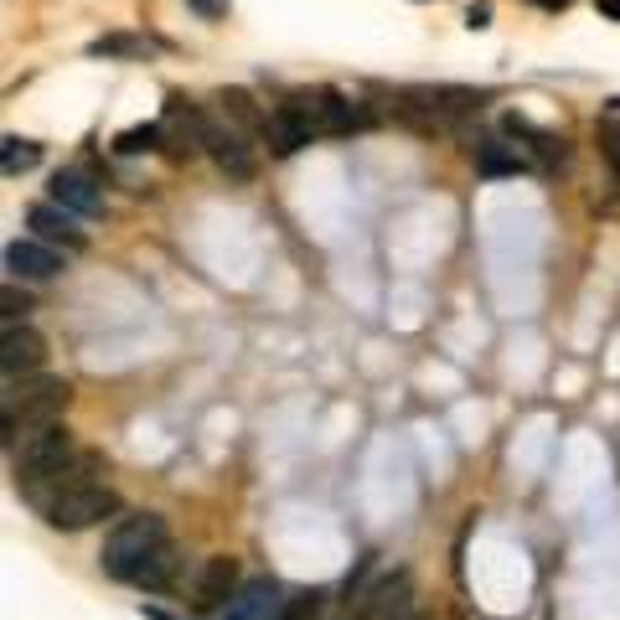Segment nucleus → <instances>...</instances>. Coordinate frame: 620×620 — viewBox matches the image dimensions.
<instances>
[{
	"label": "nucleus",
	"instance_id": "f257e3e1",
	"mask_svg": "<svg viewBox=\"0 0 620 620\" xmlns=\"http://www.w3.org/2000/svg\"><path fill=\"white\" fill-rule=\"evenodd\" d=\"M68 394H73V388H68V378H52V373L11 378V383H6V398H0V439L11 445V439L27 435V429L62 424Z\"/></svg>",
	"mask_w": 620,
	"mask_h": 620
},
{
	"label": "nucleus",
	"instance_id": "f03ea898",
	"mask_svg": "<svg viewBox=\"0 0 620 620\" xmlns=\"http://www.w3.org/2000/svg\"><path fill=\"white\" fill-rule=\"evenodd\" d=\"M161 543H171L166 522H161L155 512H130V517H120V522L109 528L99 563H104V575H109V579H120V585H135V575L145 569V559H151Z\"/></svg>",
	"mask_w": 620,
	"mask_h": 620
},
{
	"label": "nucleus",
	"instance_id": "7ed1b4c3",
	"mask_svg": "<svg viewBox=\"0 0 620 620\" xmlns=\"http://www.w3.org/2000/svg\"><path fill=\"white\" fill-rule=\"evenodd\" d=\"M78 450H83V445L73 439L68 424H42V429H27V435H16L11 445H6V455H11V476H16L21 491L37 486V481H47V476H58Z\"/></svg>",
	"mask_w": 620,
	"mask_h": 620
},
{
	"label": "nucleus",
	"instance_id": "20e7f679",
	"mask_svg": "<svg viewBox=\"0 0 620 620\" xmlns=\"http://www.w3.org/2000/svg\"><path fill=\"white\" fill-rule=\"evenodd\" d=\"M486 104V93L476 89H455V83H439V89H404L398 93V114L414 120L419 130H450L460 124L466 114Z\"/></svg>",
	"mask_w": 620,
	"mask_h": 620
},
{
	"label": "nucleus",
	"instance_id": "39448f33",
	"mask_svg": "<svg viewBox=\"0 0 620 620\" xmlns=\"http://www.w3.org/2000/svg\"><path fill=\"white\" fill-rule=\"evenodd\" d=\"M207 140H212V120L192 104V99L171 93L166 114H161V151H166L171 161H192V155L207 151Z\"/></svg>",
	"mask_w": 620,
	"mask_h": 620
},
{
	"label": "nucleus",
	"instance_id": "423d86ee",
	"mask_svg": "<svg viewBox=\"0 0 620 620\" xmlns=\"http://www.w3.org/2000/svg\"><path fill=\"white\" fill-rule=\"evenodd\" d=\"M120 512V491L109 481L99 486H78V491H68V497H58L52 507H47V528H58V532H83L93 528V522H104V517Z\"/></svg>",
	"mask_w": 620,
	"mask_h": 620
},
{
	"label": "nucleus",
	"instance_id": "0eeeda50",
	"mask_svg": "<svg viewBox=\"0 0 620 620\" xmlns=\"http://www.w3.org/2000/svg\"><path fill=\"white\" fill-rule=\"evenodd\" d=\"M289 99L311 114L316 135H352V130H367L373 124V114L357 99H347L342 89H305V93H289Z\"/></svg>",
	"mask_w": 620,
	"mask_h": 620
},
{
	"label": "nucleus",
	"instance_id": "6e6552de",
	"mask_svg": "<svg viewBox=\"0 0 620 620\" xmlns=\"http://www.w3.org/2000/svg\"><path fill=\"white\" fill-rule=\"evenodd\" d=\"M99 481H104V455H99V450H78L73 460L58 470V476H47V481L27 486L21 497H27L37 512H47L58 497H68V491H78V486H99Z\"/></svg>",
	"mask_w": 620,
	"mask_h": 620
},
{
	"label": "nucleus",
	"instance_id": "1a4fd4ad",
	"mask_svg": "<svg viewBox=\"0 0 620 620\" xmlns=\"http://www.w3.org/2000/svg\"><path fill=\"white\" fill-rule=\"evenodd\" d=\"M27 227H31V238L52 243V248H62V254L89 248V233L78 227V212L58 207L52 197H47V202H31V207H27Z\"/></svg>",
	"mask_w": 620,
	"mask_h": 620
},
{
	"label": "nucleus",
	"instance_id": "9d476101",
	"mask_svg": "<svg viewBox=\"0 0 620 620\" xmlns=\"http://www.w3.org/2000/svg\"><path fill=\"white\" fill-rule=\"evenodd\" d=\"M238 590H243L238 559H227V553L202 559L197 575H192V606H197V610H227V600H233Z\"/></svg>",
	"mask_w": 620,
	"mask_h": 620
},
{
	"label": "nucleus",
	"instance_id": "9b49d317",
	"mask_svg": "<svg viewBox=\"0 0 620 620\" xmlns=\"http://www.w3.org/2000/svg\"><path fill=\"white\" fill-rule=\"evenodd\" d=\"M47 367V336L37 332V326H6V336H0V373H6V383L11 378H31V373H42Z\"/></svg>",
	"mask_w": 620,
	"mask_h": 620
},
{
	"label": "nucleus",
	"instance_id": "f8f14e48",
	"mask_svg": "<svg viewBox=\"0 0 620 620\" xmlns=\"http://www.w3.org/2000/svg\"><path fill=\"white\" fill-rule=\"evenodd\" d=\"M207 155H212V166L223 171L227 182H254L258 155H254V145H248V135H243L238 124H212Z\"/></svg>",
	"mask_w": 620,
	"mask_h": 620
},
{
	"label": "nucleus",
	"instance_id": "ddd939ff",
	"mask_svg": "<svg viewBox=\"0 0 620 620\" xmlns=\"http://www.w3.org/2000/svg\"><path fill=\"white\" fill-rule=\"evenodd\" d=\"M311 135H316V124H311V114H305L295 99H285L279 109H270V120H264V130H258V140H264L274 155H295L301 145H311Z\"/></svg>",
	"mask_w": 620,
	"mask_h": 620
},
{
	"label": "nucleus",
	"instance_id": "4468645a",
	"mask_svg": "<svg viewBox=\"0 0 620 620\" xmlns=\"http://www.w3.org/2000/svg\"><path fill=\"white\" fill-rule=\"evenodd\" d=\"M62 264H68V254L42 238L6 243V270H11V279H52V274H62Z\"/></svg>",
	"mask_w": 620,
	"mask_h": 620
},
{
	"label": "nucleus",
	"instance_id": "2eb2a0df",
	"mask_svg": "<svg viewBox=\"0 0 620 620\" xmlns=\"http://www.w3.org/2000/svg\"><path fill=\"white\" fill-rule=\"evenodd\" d=\"M501 130H507V140L528 155L532 166H559V161H563V140L553 135V130H538V124L522 120V114H507V120H501Z\"/></svg>",
	"mask_w": 620,
	"mask_h": 620
},
{
	"label": "nucleus",
	"instance_id": "dca6fc26",
	"mask_svg": "<svg viewBox=\"0 0 620 620\" xmlns=\"http://www.w3.org/2000/svg\"><path fill=\"white\" fill-rule=\"evenodd\" d=\"M279 579H243V590L227 600V610H223V620H274L279 616Z\"/></svg>",
	"mask_w": 620,
	"mask_h": 620
},
{
	"label": "nucleus",
	"instance_id": "f3484780",
	"mask_svg": "<svg viewBox=\"0 0 620 620\" xmlns=\"http://www.w3.org/2000/svg\"><path fill=\"white\" fill-rule=\"evenodd\" d=\"M52 202L68 212H78V217H93V212H104V192H99V182H93L83 166H68L52 176Z\"/></svg>",
	"mask_w": 620,
	"mask_h": 620
},
{
	"label": "nucleus",
	"instance_id": "a211bd4d",
	"mask_svg": "<svg viewBox=\"0 0 620 620\" xmlns=\"http://www.w3.org/2000/svg\"><path fill=\"white\" fill-rule=\"evenodd\" d=\"M517 171H532V161L507 135H486L476 145V176H517Z\"/></svg>",
	"mask_w": 620,
	"mask_h": 620
},
{
	"label": "nucleus",
	"instance_id": "6ab92c4d",
	"mask_svg": "<svg viewBox=\"0 0 620 620\" xmlns=\"http://www.w3.org/2000/svg\"><path fill=\"white\" fill-rule=\"evenodd\" d=\"M176 575H182V553H176V543H161L135 575V590H171Z\"/></svg>",
	"mask_w": 620,
	"mask_h": 620
},
{
	"label": "nucleus",
	"instance_id": "aec40b11",
	"mask_svg": "<svg viewBox=\"0 0 620 620\" xmlns=\"http://www.w3.org/2000/svg\"><path fill=\"white\" fill-rule=\"evenodd\" d=\"M217 104H223L227 124H238L243 135H248V130H264V120H270V114H258L254 109V93L248 89H223L217 93Z\"/></svg>",
	"mask_w": 620,
	"mask_h": 620
},
{
	"label": "nucleus",
	"instance_id": "412c9836",
	"mask_svg": "<svg viewBox=\"0 0 620 620\" xmlns=\"http://www.w3.org/2000/svg\"><path fill=\"white\" fill-rule=\"evenodd\" d=\"M37 161H42V145H37V140H21V135L0 140V171H6V176H21V171H31Z\"/></svg>",
	"mask_w": 620,
	"mask_h": 620
},
{
	"label": "nucleus",
	"instance_id": "4be33fe9",
	"mask_svg": "<svg viewBox=\"0 0 620 620\" xmlns=\"http://www.w3.org/2000/svg\"><path fill=\"white\" fill-rule=\"evenodd\" d=\"M145 52H151V42L145 37H124V31L89 42V58H145Z\"/></svg>",
	"mask_w": 620,
	"mask_h": 620
},
{
	"label": "nucleus",
	"instance_id": "5701e85b",
	"mask_svg": "<svg viewBox=\"0 0 620 620\" xmlns=\"http://www.w3.org/2000/svg\"><path fill=\"white\" fill-rule=\"evenodd\" d=\"M114 151L120 155H145V151H161V124H130L114 135Z\"/></svg>",
	"mask_w": 620,
	"mask_h": 620
},
{
	"label": "nucleus",
	"instance_id": "b1692460",
	"mask_svg": "<svg viewBox=\"0 0 620 620\" xmlns=\"http://www.w3.org/2000/svg\"><path fill=\"white\" fill-rule=\"evenodd\" d=\"M321 610H326V590H301V594H289L285 606H279V616L274 620H316Z\"/></svg>",
	"mask_w": 620,
	"mask_h": 620
},
{
	"label": "nucleus",
	"instance_id": "393cba45",
	"mask_svg": "<svg viewBox=\"0 0 620 620\" xmlns=\"http://www.w3.org/2000/svg\"><path fill=\"white\" fill-rule=\"evenodd\" d=\"M0 305H6V326H21V321H27V311H31L27 289H16V279L0 289Z\"/></svg>",
	"mask_w": 620,
	"mask_h": 620
},
{
	"label": "nucleus",
	"instance_id": "a878e982",
	"mask_svg": "<svg viewBox=\"0 0 620 620\" xmlns=\"http://www.w3.org/2000/svg\"><path fill=\"white\" fill-rule=\"evenodd\" d=\"M600 151H606L610 171H616V182H620V124H600Z\"/></svg>",
	"mask_w": 620,
	"mask_h": 620
},
{
	"label": "nucleus",
	"instance_id": "bb28decb",
	"mask_svg": "<svg viewBox=\"0 0 620 620\" xmlns=\"http://www.w3.org/2000/svg\"><path fill=\"white\" fill-rule=\"evenodd\" d=\"M186 6H192L202 21H223L227 16V0H186Z\"/></svg>",
	"mask_w": 620,
	"mask_h": 620
},
{
	"label": "nucleus",
	"instance_id": "cd10ccee",
	"mask_svg": "<svg viewBox=\"0 0 620 620\" xmlns=\"http://www.w3.org/2000/svg\"><path fill=\"white\" fill-rule=\"evenodd\" d=\"M466 27H470V31L491 27V6H486V0H481V6H470V11H466Z\"/></svg>",
	"mask_w": 620,
	"mask_h": 620
},
{
	"label": "nucleus",
	"instance_id": "c85d7f7f",
	"mask_svg": "<svg viewBox=\"0 0 620 620\" xmlns=\"http://www.w3.org/2000/svg\"><path fill=\"white\" fill-rule=\"evenodd\" d=\"M594 11L606 16V21H620V0H594Z\"/></svg>",
	"mask_w": 620,
	"mask_h": 620
},
{
	"label": "nucleus",
	"instance_id": "c756f323",
	"mask_svg": "<svg viewBox=\"0 0 620 620\" xmlns=\"http://www.w3.org/2000/svg\"><path fill=\"white\" fill-rule=\"evenodd\" d=\"M528 6H538V11H563V6H575V0H528Z\"/></svg>",
	"mask_w": 620,
	"mask_h": 620
},
{
	"label": "nucleus",
	"instance_id": "7c9ffc66",
	"mask_svg": "<svg viewBox=\"0 0 620 620\" xmlns=\"http://www.w3.org/2000/svg\"><path fill=\"white\" fill-rule=\"evenodd\" d=\"M140 616H145V620H176V616H166V610H155V606H145Z\"/></svg>",
	"mask_w": 620,
	"mask_h": 620
},
{
	"label": "nucleus",
	"instance_id": "2f4dec72",
	"mask_svg": "<svg viewBox=\"0 0 620 620\" xmlns=\"http://www.w3.org/2000/svg\"><path fill=\"white\" fill-rule=\"evenodd\" d=\"M398 620H424V616H419V610H409V616H398Z\"/></svg>",
	"mask_w": 620,
	"mask_h": 620
},
{
	"label": "nucleus",
	"instance_id": "473e14b6",
	"mask_svg": "<svg viewBox=\"0 0 620 620\" xmlns=\"http://www.w3.org/2000/svg\"><path fill=\"white\" fill-rule=\"evenodd\" d=\"M347 620H367V616H363V610H352V616H347Z\"/></svg>",
	"mask_w": 620,
	"mask_h": 620
},
{
	"label": "nucleus",
	"instance_id": "72a5a7b5",
	"mask_svg": "<svg viewBox=\"0 0 620 620\" xmlns=\"http://www.w3.org/2000/svg\"><path fill=\"white\" fill-rule=\"evenodd\" d=\"M610 109H616V114H620V93H616V99H610Z\"/></svg>",
	"mask_w": 620,
	"mask_h": 620
}]
</instances>
